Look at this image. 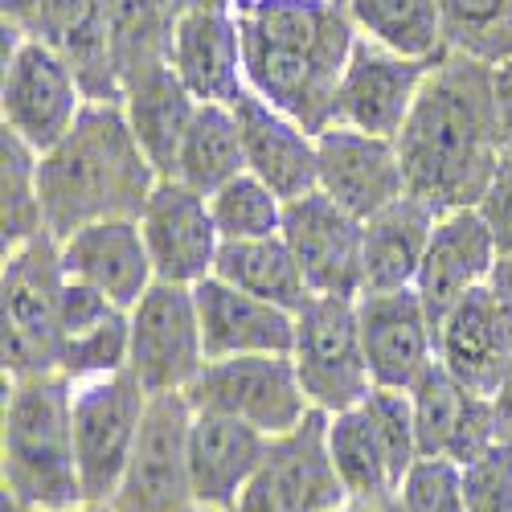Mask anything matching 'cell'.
<instances>
[{
	"mask_svg": "<svg viewBox=\"0 0 512 512\" xmlns=\"http://www.w3.org/2000/svg\"><path fill=\"white\" fill-rule=\"evenodd\" d=\"M119 103L127 111V123H132V132H136L144 156L152 160V168L160 173V181H173L185 132H189V123L197 115V99L181 82V74L173 70V62L132 78L123 87Z\"/></svg>",
	"mask_w": 512,
	"mask_h": 512,
	"instance_id": "cell-27",
	"label": "cell"
},
{
	"mask_svg": "<svg viewBox=\"0 0 512 512\" xmlns=\"http://www.w3.org/2000/svg\"><path fill=\"white\" fill-rule=\"evenodd\" d=\"M492 406H496V426H500V439L512 443V353L504 361V373H500V386L492 394Z\"/></svg>",
	"mask_w": 512,
	"mask_h": 512,
	"instance_id": "cell-44",
	"label": "cell"
},
{
	"mask_svg": "<svg viewBox=\"0 0 512 512\" xmlns=\"http://www.w3.org/2000/svg\"><path fill=\"white\" fill-rule=\"evenodd\" d=\"M283 197L254 173H238L218 193H209V213L222 242H254L283 234Z\"/></svg>",
	"mask_w": 512,
	"mask_h": 512,
	"instance_id": "cell-36",
	"label": "cell"
},
{
	"mask_svg": "<svg viewBox=\"0 0 512 512\" xmlns=\"http://www.w3.org/2000/svg\"><path fill=\"white\" fill-rule=\"evenodd\" d=\"M173 5L177 13H185V9H238L246 0H173Z\"/></svg>",
	"mask_w": 512,
	"mask_h": 512,
	"instance_id": "cell-47",
	"label": "cell"
},
{
	"mask_svg": "<svg viewBox=\"0 0 512 512\" xmlns=\"http://www.w3.org/2000/svg\"><path fill=\"white\" fill-rule=\"evenodd\" d=\"M205 361L250 357V353H291L295 349V312L246 295L226 279L209 275L193 287Z\"/></svg>",
	"mask_w": 512,
	"mask_h": 512,
	"instance_id": "cell-23",
	"label": "cell"
},
{
	"mask_svg": "<svg viewBox=\"0 0 512 512\" xmlns=\"http://www.w3.org/2000/svg\"><path fill=\"white\" fill-rule=\"evenodd\" d=\"M78 74L41 37L5 21V82H0V115L13 136L29 148L50 152L87 107Z\"/></svg>",
	"mask_w": 512,
	"mask_h": 512,
	"instance_id": "cell-7",
	"label": "cell"
},
{
	"mask_svg": "<svg viewBox=\"0 0 512 512\" xmlns=\"http://www.w3.org/2000/svg\"><path fill=\"white\" fill-rule=\"evenodd\" d=\"M193 410L230 414L267 439H279L295 431L308 414L312 402L300 386L291 353H250V357H222L205 361L197 381L185 390Z\"/></svg>",
	"mask_w": 512,
	"mask_h": 512,
	"instance_id": "cell-9",
	"label": "cell"
},
{
	"mask_svg": "<svg viewBox=\"0 0 512 512\" xmlns=\"http://www.w3.org/2000/svg\"><path fill=\"white\" fill-rule=\"evenodd\" d=\"M37 148H29L9 127L0 132V181H5V201H0V226H5V254L33 242L46 230V209H41L37 189Z\"/></svg>",
	"mask_w": 512,
	"mask_h": 512,
	"instance_id": "cell-34",
	"label": "cell"
},
{
	"mask_svg": "<svg viewBox=\"0 0 512 512\" xmlns=\"http://www.w3.org/2000/svg\"><path fill=\"white\" fill-rule=\"evenodd\" d=\"M0 472L5 496L29 512H74L82 500L74 426H70V381L62 373L9 377L5 431H0Z\"/></svg>",
	"mask_w": 512,
	"mask_h": 512,
	"instance_id": "cell-4",
	"label": "cell"
},
{
	"mask_svg": "<svg viewBox=\"0 0 512 512\" xmlns=\"http://www.w3.org/2000/svg\"><path fill=\"white\" fill-rule=\"evenodd\" d=\"M246 173V152H242V132L238 115L226 103H197V115L185 132L181 156H177V177L181 185L197 193H218L226 181Z\"/></svg>",
	"mask_w": 512,
	"mask_h": 512,
	"instance_id": "cell-31",
	"label": "cell"
},
{
	"mask_svg": "<svg viewBox=\"0 0 512 512\" xmlns=\"http://www.w3.org/2000/svg\"><path fill=\"white\" fill-rule=\"evenodd\" d=\"M160 173L144 156L119 99H91L70 132L37 156L46 230L62 242L107 218H140Z\"/></svg>",
	"mask_w": 512,
	"mask_h": 512,
	"instance_id": "cell-3",
	"label": "cell"
},
{
	"mask_svg": "<svg viewBox=\"0 0 512 512\" xmlns=\"http://www.w3.org/2000/svg\"><path fill=\"white\" fill-rule=\"evenodd\" d=\"M512 353V259H500L492 279L467 291L439 324V361L476 394H496Z\"/></svg>",
	"mask_w": 512,
	"mask_h": 512,
	"instance_id": "cell-13",
	"label": "cell"
},
{
	"mask_svg": "<svg viewBox=\"0 0 512 512\" xmlns=\"http://www.w3.org/2000/svg\"><path fill=\"white\" fill-rule=\"evenodd\" d=\"M410 406H414V431L422 455L467 463L484 455L492 443H500L492 398L467 390L443 361H435L418 377V386L410 390Z\"/></svg>",
	"mask_w": 512,
	"mask_h": 512,
	"instance_id": "cell-20",
	"label": "cell"
},
{
	"mask_svg": "<svg viewBox=\"0 0 512 512\" xmlns=\"http://www.w3.org/2000/svg\"><path fill=\"white\" fill-rule=\"evenodd\" d=\"M365 414L373 422V431L386 447V459L394 467V476L402 484V476L414 467V459H422L418 451V431H414V406H410V394L406 390H386V386H373L365 394Z\"/></svg>",
	"mask_w": 512,
	"mask_h": 512,
	"instance_id": "cell-39",
	"label": "cell"
},
{
	"mask_svg": "<svg viewBox=\"0 0 512 512\" xmlns=\"http://www.w3.org/2000/svg\"><path fill=\"white\" fill-rule=\"evenodd\" d=\"M115 316H123V308L111 300V295H103L99 287L66 275V287H62V332L66 336L91 332V328H99V324H107Z\"/></svg>",
	"mask_w": 512,
	"mask_h": 512,
	"instance_id": "cell-41",
	"label": "cell"
},
{
	"mask_svg": "<svg viewBox=\"0 0 512 512\" xmlns=\"http://www.w3.org/2000/svg\"><path fill=\"white\" fill-rule=\"evenodd\" d=\"M402 512H467L463 500V463L443 455H422L402 476L394 492Z\"/></svg>",
	"mask_w": 512,
	"mask_h": 512,
	"instance_id": "cell-38",
	"label": "cell"
},
{
	"mask_svg": "<svg viewBox=\"0 0 512 512\" xmlns=\"http://www.w3.org/2000/svg\"><path fill=\"white\" fill-rule=\"evenodd\" d=\"M238 29L246 91L316 136L332 127L340 78L361 37L345 0H246Z\"/></svg>",
	"mask_w": 512,
	"mask_h": 512,
	"instance_id": "cell-2",
	"label": "cell"
},
{
	"mask_svg": "<svg viewBox=\"0 0 512 512\" xmlns=\"http://www.w3.org/2000/svg\"><path fill=\"white\" fill-rule=\"evenodd\" d=\"M5 512H29V508H21L13 496H5ZM74 512H111V504H78Z\"/></svg>",
	"mask_w": 512,
	"mask_h": 512,
	"instance_id": "cell-48",
	"label": "cell"
},
{
	"mask_svg": "<svg viewBox=\"0 0 512 512\" xmlns=\"http://www.w3.org/2000/svg\"><path fill=\"white\" fill-rule=\"evenodd\" d=\"M435 62L439 58H406L390 46H381V41L357 37L353 58L345 66V78H340V91H336L332 123L398 140Z\"/></svg>",
	"mask_w": 512,
	"mask_h": 512,
	"instance_id": "cell-15",
	"label": "cell"
},
{
	"mask_svg": "<svg viewBox=\"0 0 512 512\" xmlns=\"http://www.w3.org/2000/svg\"><path fill=\"white\" fill-rule=\"evenodd\" d=\"M58 254H62V271L70 279L99 287L123 312H132L148 295V287L156 283V267H152L140 218L91 222V226L74 230L70 238H62Z\"/></svg>",
	"mask_w": 512,
	"mask_h": 512,
	"instance_id": "cell-21",
	"label": "cell"
},
{
	"mask_svg": "<svg viewBox=\"0 0 512 512\" xmlns=\"http://www.w3.org/2000/svg\"><path fill=\"white\" fill-rule=\"evenodd\" d=\"M25 33L41 37L70 62L87 99H123L111 58L107 0H41Z\"/></svg>",
	"mask_w": 512,
	"mask_h": 512,
	"instance_id": "cell-26",
	"label": "cell"
},
{
	"mask_svg": "<svg viewBox=\"0 0 512 512\" xmlns=\"http://www.w3.org/2000/svg\"><path fill=\"white\" fill-rule=\"evenodd\" d=\"M496 263H500V250H496V238L484 222L480 205L439 213L431 246H426V259H422L418 279H414V291L435 324V336H439L443 316L463 300V295L492 279Z\"/></svg>",
	"mask_w": 512,
	"mask_h": 512,
	"instance_id": "cell-19",
	"label": "cell"
},
{
	"mask_svg": "<svg viewBox=\"0 0 512 512\" xmlns=\"http://www.w3.org/2000/svg\"><path fill=\"white\" fill-rule=\"evenodd\" d=\"M177 17L181 13L173 0H107L111 58H115L119 87L173 62Z\"/></svg>",
	"mask_w": 512,
	"mask_h": 512,
	"instance_id": "cell-30",
	"label": "cell"
},
{
	"mask_svg": "<svg viewBox=\"0 0 512 512\" xmlns=\"http://www.w3.org/2000/svg\"><path fill=\"white\" fill-rule=\"evenodd\" d=\"M173 70L197 103L234 107L246 91L238 9H185L173 33Z\"/></svg>",
	"mask_w": 512,
	"mask_h": 512,
	"instance_id": "cell-24",
	"label": "cell"
},
{
	"mask_svg": "<svg viewBox=\"0 0 512 512\" xmlns=\"http://www.w3.org/2000/svg\"><path fill=\"white\" fill-rule=\"evenodd\" d=\"M447 50L500 66L512 58V0H439Z\"/></svg>",
	"mask_w": 512,
	"mask_h": 512,
	"instance_id": "cell-35",
	"label": "cell"
},
{
	"mask_svg": "<svg viewBox=\"0 0 512 512\" xmlns=\"http://www.w3.org/2000/svg\"><path fill=\"white\" fill-rule=\"evenodd\" d=\"M361 37L381 41L406 58H443L447 37L439 0H345Z\"/></svg>",
	"mask_w": 512,
	"mask_h": 512,
	"instance_id": "cell-33",
	"label": "cell"
},
{
	"mask_svg": "<svg viewBox=\"0 0 512 512\" xmlns=\"http://www.w3.org/2000/svg\"><path fill=\"white\" fill-rule=\"evenodd\" d=\"M480 213H484L492 238H496L500 259H512V160L500 164L492 189H488L484 201H480Z\"/></svg>",
	"mask_w": 512,
	"mask_h": 512,
	"instance_id": "cell-42",
	"label": "cell"
},
{
	"mask_svg": "<svg viewBox=\"0 0 512 512\" xmlns=\"http://www.w3.org/2000/svg\"><path fill=\"white\" fill-rule=\"evenodd\" d=\"M152 394L132 373H111L91 381H70V426L82 500L111 504L140 443V426Z\"/></svg>",
	"mask_w": 512,
	"mask_h": 512,
	"instance_id": "cell-6",
	"label": "cell"
},
{
	"mask_svg": "<svg viewBox=\"0 0 512 512\" xmlns=\"http://www.w3.org/2000/svg\"><path fill=\"white\" fill-rule=\"evenodd\" d=\"M62 287L66 271L54 234H37L5 254V377H46L62 369Z\"/></svg>",
	"mask_w": 512,
	"mask_h": 512,
	"instance_id": "cell-5",
	"label": "cell"
},
{
	"mask_svg": "<svg viewBox=\"0 0 512 512\" xmlns=\"http://www.w3.org/2000/svg\"><path fill=\"white\" fill-rule=\"evenodd\" d=\"M37 5H41V0H0V9H5V21L21 25V29H25L29 21H33Z\"/></svg>",
	"mask_w": 512,
	"mask_h": 512,
	"instance_id": "cell-45",
	"label": "cell"
},
{
	"mask_svg": "<svg viewBox=\"0 0 512 512\" xmlns=\"http://www.w3.org/2000/svg\"><path fill=\"white\" fill-rule=\"evenodd\" d=\"M324 435H328L332 467H336L340 484H345L349 500H390L398 492V476H394L386 447H381L361 402L328 414Z\"/></svg>",
	"mask_w": 512,
	"mask_h": 512,
	"instance_id": "cell-32",
	"label": "cell"
},
{
	"mask_svg": "<svg viewBox=\"0 0 512 512\" xmlns=\"http://www.w3.org/2000/svg\"><path fill=\"white\" fill-rule=\"evenodd\" d=\"M398 156L406 173V193L422 197L431 209H472L492 189L504 144L496 123L492 66L447 50L398 132Z\"/></svg>",
	"mask_w": 512,
	"mask_h": 512,
	"instance_id": "cell-1",
	"label": "cell"
},
{
	"mask_svg": "<svg viewBox=\"0 0 512 512\" xmlns=\"http://www.w3.org/2000/svg\"><path fill=\"white\" fill-rule=\"evenodd\" d=\"M201 512H218V508H201Z\"/></svg>",
	"mask_w": 512,
	"mask_h": 512,
	"instance_id": "cell-49",
	"label": "cell"
},
{
	"mask_svg": "<svg viewBox=\"0 0 512 512\" xmlns=\"http://www.w3.org/2000/svg\"><path fill=\"white\" fill-rule=\"evenodd\" d=\"M291 361L312 410L336 414L365 402V394L373 390V373L361 345L357 300H349V295H312L304 312H295Z\"/></svg>",
	"mask_w": 512,
	"mask_h": 512,
	"instance_id": "cell-8",
	"label": "cell"
},
{
	"mask_svg": "<svg viewBox=\"0 0 512 512\" xmlns=\"http://www.w3.org/2000/svg\"><path fill=\"white\" fill-rule=\"evenodd\" d=\"M267 447H271V439L263 431H254V426H246L230 414L193 410L189 467H193V488H197L201 508L234 512L246 484L259 472Z\"/></svg>",
	"mask_w": 512,
	"mask_h": 512,
	"instance_id": "cell-25",
	"label": "cell"
},
{
	"mask_svg": "<svg viewBox=\"0 0 512 512\" xmlns=\"http://www.w3.org/2000/svg\"><path fill=\"white\" fill-rule=\"evenodd\" d=\"M328 414L312 410L295 431L271 439L234 512H345L349 492L328 455Z\"/></svg>",
	"mask_w": 512,
	"mask_h": 512,
	"instance_id": "cell-11",
	"label": "cell"
},
{
	"mask_svg": "<svg viewBox=\"0 0 512 512\" xmlns=\"http://www.w3.org/2000/svg\"><path fill=\"white\" fill-rule=\"evenodd\" d=\"M467 512H512V443H492L484 455L463 463Z\"/></svg>",
	"mask_w": 512,
	"mask_h": 512,
	"instance_id": "cell-40",
	"label": "cell"
},
{
	"mask_svg": "<svg viewBox=\"0 0 512 512\" xmlns=\"http://www.w3.org/2000/svg\"><path fill=\"white\" fill-rule=\"evenodd\" d=\"M492 95H496V123H500L504 160H512V58L492 66Z\"/></svg>",
	"mask_w": 512,
	"mask_h": 512,
	"instance_id": "cell-43",
	"label": "cell"
},
{
	"mask_svg": "<svg viewBox=\"0 0 512 512\" xmlns=\"http://www.w3.org/2000/svg\"><path fill=\"white\" fill-rule=\"evenodd\" d=\"M127 361H132V320L115 316L91 332H78L66 336L62 345V377L66 381H91V377H111L123 373Z\"/></svg>",
	"mask_w": 512,
	"mask_h": 512,
	"instance_id": "cell-37",
	"label": "cell"
},
{
	"mask_svg": "<svg viewBox=\"0 0 512 512\" xmlns=\"http://www.w3.org/2000/svg\"><path fill=\"white\" fill-rule=\"evenodd\" d=\"M316 148H320V193H328L336 205H345L353 218L369 222L373 213L406 197L398 140L332 123L316 136Z\"/></svg>",
	"mask_w": 512,
	"mask_h": 512,
	"instance_id": "cell-18",
	"label": "cell"
},
{
	"mask_svg": "<svg viewBox=\"0 0 512 512\" xmlns=\"http://www.w3.org/2000/svg\"><path fill=\"white\" fill-rule=\"evenodd\" d=\"M132 320V373L148 394H185L205 369V340L193 287L152 283L144 300L127 312Z\"/></svg>",
	"mask_w": 512,
	"mask_h": 512,
	"instance_id": "cell-12",
	"label": "cell"
},
{
	"mask_svg": "<svg viewBox=\"0 0 512 512\" xmlns=\"http://www.w3.org/2000/svg\"><path fill=\"white\" fill-rule=\"evenodd\" d=\"M435 222H439V209H431L414 193L373 213L365 222V287L361 291L414 287Z\"/></svg>",
	"mask_w": 512,
	"mask_h": 512,
	"instance_id": "cell-28",
	"label": "cell"
},
{
	"mask_svg": "<svg viewBox=\"0 0 512 512\" xmlns=\"http://www.w3.org/2000/svg\"><path fill=\"white\" fill-rule=\"evenodd\" d=\"M189 422L193 406L185 394H152L111 512H201L189 467Z\"/></svg>",
	"mask_w": 512,
	"mask_h": 512,
	"instance_id": "cell-10",
	"label": "cell"
},
{
	"mask_svg": "<svg viewBox=\"0 0 512 512\" xmlns=\"http://www.w3.org/2000/svg\"><path fill=\"white\" fill-rule=\"evenodd\" d=\"M213 275L246 295L279 304L287 312H304V304L312 300V287H308L300 263H295L291 246L283 242V234L254 238V242H222Z\"/></svg>",
	"mask_w": 512,
	"mask_h": 512,
	"instance_id": "cell-29",
	"label": "cell"
},
{
	"mask_svg": "<svg viewBox=\"0 0 512 512\" xmlns=\"http://www.w3.org/2000/svg\"><path fill=\"white\" fill-rule=\"evenodd\" d=\"M345 512H402V508H398V500L390 496V500H349Z\"/></svg>",
	"mask_w": 512,
	"mask_h": 512,
	"instance_id": "cell-46",
	"label": "cell"
},
{
	"mask_svg": "<svg viewBox=\"0 0 512 512\" xmlns=\"http://www.w3.org/2000/svg\"><path fill=\"white\" fill-rule=\"evenodd\" d=\"M283 242L291 246L312 295H349L365 287V222L328 193H304L283 205Z\"/></svg>",
	"mask_w": 512,
	"mask_h": 512,
	"instance_id": "cell-14",
	"label": "cell"
},
{
	"mask_svg": "<svg viewBox=\"0 0 512 512\" xmlns=\"http://www.w3.org/2000/svg\"><path fill=\"white\" fill-rule=\"evenodd\" d=\"M361 345L373 373V386L414 390L418 377L439 361V336L414 287L361 291L357 295Z\"/></svg>",
	"mask_w": 512,
	"mask_h": 512,
	"instance_id": "cell-16",
	"label": "cell"
},
{
	"mask_svg": "<svg viewBox=\"0 0 512 512\" xmlns=\"http://www.w3.org/2000/svg\"><path fill=\"white\" fill-rule=\"evenodd\" d=\"M140 230L160 283L197 287L218 267L222 234L209 213V197L181 181H160L152 189L140 213Z\"/></svg>",
	"mask_w": 512,
	"mask_h": 512,
	"instance_id": "cell-17",
	"label": "cell"
},
{
	"mask_svg": "<svg viewBox=\"0 0 512 512\" xmlns=\"http://www.w3.org/2000/svg\"><path fill=\"white\" fill-rule=\"evenodd\" d=\"M238 132H242V152H246V173L267 181L283 201H295L304 193L320 189V148L316 132L291 115L275 111L267 99L254 91H242L234 103Z\"/></svg>",
	"mask_w": 512,
	"mask_h": 512,
	"instance_id": "cell-22",
	"label": "cell"
}]
</instances>
